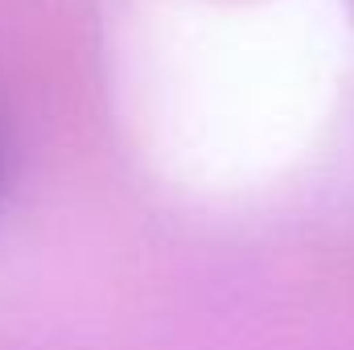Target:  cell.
<instances>
[{
	"label": "cell",
	"instance_id": "6da1fadb",
	"mask_svg": "<svg viewBox=\"0 0 354 350\" xmlns=\"http://www.w3.org/2000/svg\"><path fill=\"white\" fill-rule=\"evenodd\" d=\"M0 169H4V145H0Z\"/></svg>",
	"mask_w": 354,
	"mask_h": 350
}]
</instances>
